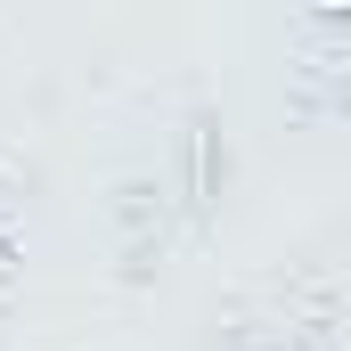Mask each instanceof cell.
<instances>
[{"label": "cell", "instance_id": "6da1fadb", "mask_svg": "<svg viewBox=\"0 0 351 351\" xmlns=\"http://www.w3.org/2000/svg\"><path fill=\"white\" fill-rule=\"evenodd\" d=\"M180 164H188V213H196V221H213V204H221V180H229L221 114H188V131H180Z\"/></svg>", "mask_w": 351, "mask_h": 351}, {"label": "cell", "instance_id": "7a4b0ae2", "mask_svg": "<svg viewBox=\"0 0 351 351\" xmlns=\"http://www.w3.org/2000/svg\"><path fill=\"white\" fill-rule=\"evenodd\" d=\"M16 262H25V254H16V237H8V221H0V286L16 278Z\"/></svg>", "mask_w": 351, "mask_h": 351}]
</instances>
